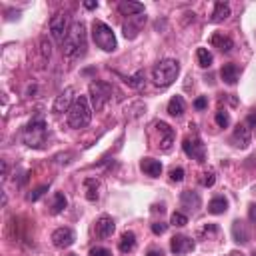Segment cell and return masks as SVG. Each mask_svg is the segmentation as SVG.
I'll use <instances>...</instances> for the list:
<instances>
[{
    "instance_id": "cell-1",
    "label": "cell",
    "mask_w": 256,
    "mask_h": 256,
    "mask_svg": "<svg viewBox=\"0 0 256 256\" xmlns=\"http://www.w3.org/2000/svg\"><path fill=\"white\" fill-rule=\"evenodd\" d=\"M62 52L70 60L84 56V52H86V26H84V22L72 24V28H70V32H68V36L64 40Z\"/></svg>"
},
{
    "instance_id": "cell-2",
    "label": "cell",
    "mask_w": 256,
    "mask_h": 256,
    "mask_svg": "<svg viewBox=\"0 0 256 256\" xmlns=\"http://www.w3.org/2000/svg\"><path fill=\"white\" fill-rule=\"evenodd\" d=\"M92 120V106H90V100L88 96H78L68 112V124L70 128L74 130H80V128H86Z\"/></svg>"
},
{
    "instance_id": "cell-3",
    "label": "cell",
    "mask_w": 256,
    "mask_h": 256,
    "mask_svg": "<svg viewBox=\"0 0 256 256\" xmlns=\"http://www.w3.org/2000/svg\"><path fill=\"white\" fill-rule=\"evenodd\" d=\"M178 74H180V64H178V60L166 58V60H162V62H158V64L154 66V70H152V80H154L156 86L166 88V86H170V84L176 82Z\"/></svg>"
},
{
    "instance_id": "cell-4",
    "label": "cell",
    "mask_w": 256,
    "mask_h": 256,
    "mask_svg": "<svg viewBox=\"0 0 256 256\" xmlns=\"http://www.w3.org/2000/svg\"><path fill=\"white\" fill-rule=\"evenodd\" d=\"M92 38H94L96 46L102 48L104 52H114V50L118 48L116 36H114V32H112V28H110L108 24L100 22V20H96V22L92 24Z\"/></svg>"
},
{
    "instance_id": "cell-5",
    "label": "cell",
    "mask_w": 256,
    "mask_h": 256,
    "mask_svg": "<svg viewBox=\"0 0 256 256\" xmlns=\"http://www.w3.org/2000/svg\"><path fill=\"white\" fill-rule=\"evenodd\" d=\"M46 136H48V128H46L42 118H34L24 128V134H22L26 146H30V148H42L46 142Z\"/></svg>"
},
{
    "instance_id": "cell-6",
    "label": "cell",
    "mask_w": 256,
    "mask_h": 256,
    "mask_svg": "<svg viewBox=\"0 0 256 256\" xmlns=\"http://www.w3.org/2000/svg\"><path fill=\"white\" fill-rule=\"evenodd\" d=\"M70 28H72V26H70V16H68V12H56V14L50 18V34H52L54 40H58V42L64 44V40H66Z\"/></svg>"
},
{
    "instance_id": "cell-7",
    "label": "cell",
    "mask_w": 256,
    "mask_h": 256,
    "mask_svg": "<svg viewBox=\"0 0 256 256\" xmlns=\"http://www.w3.org/2000/svg\"><path fill=\"white\" fill-rule=\"evenodd\" d=\"M110 96H112V86L110 84H106V82H100V80H96V82H92L90 84V98H92V110H102L104 106H106V102L110 100Z\"/></svg>"
},
{
    "instance_id": "cell-8",
    "label": "cell",
    "mask_w": 256,
    "mask_h": 256,
    "mask_svg": "<svg viewBox=\"0 0 256 256\" xmlns=\"http://www.w3.org/2000/svg\"><path fill=\"white\" fill-rule=\"evenodd\" d=\"M182 148H184V152L190 158H194L198 162H204L206 160V148H204V144H202L200 138H186L182 142Z\"/></svg>"
},
{
    "instance_id": "cell-9",
    "label": "cell",
    "mask_w": 256,
    "mask_h": 256,
    "mask_svg": "<svg viewBox=\"0 0 256 256\" xmlns=\"http://www.w3.org/2000/svg\"><path fill=\"white\" fill-rule=\"evenodd\" d=\"M72 104H74V88H66V90H64V92H60V94H58V98L54 100L52 110H54L56 114L70 112Z\"/></svg>"
},
{
    "instance_id": "cell-10",
    "label": "cell",
    "mask_w": 256,
    "mask_h": 256,
    "mask_svg": "<svg viewBox=\"0 0 256 256\" xmlns=\"http://www.w3.org/2000/svg\"><path fill=\"white\" fill-rule=\"evenodd\" d=\"M74 240H76V234H74L72 228H58L52 234V244L56 248H68V246L74 244Z\"/></svg>"
},
{
    "instance_id": "cell-11",
    "label": "cell",
    "mask_w": 256,
    "mask_h": 256,
    "mask_svg": "<svg viewBox=\"0 0 256 256\" xmlns=\"http://www.w3.org/2000/svg\"><path fill=\"white\" fill-rule=\"evenodd\" d=\"M170 250L176 254V256H182V254H188L194 250V240L188 238V236H174L170 240Z\"/></svg>"
},
{
    "instance_id": "cell-12",
    "label": "cell",
    "mask_w": 256,
    "mask_h": 256,
    "mask_svg": "<svg viewBox=\"0 0 256 256\" xmlns=\"http://www.w3.org/2000/svg\"><path fill=\"white\" fill-rule=\"evenodd\" d=\"M114 230H116V224H114V220L110 218V216H100L98 220H96V226H94V232H96V236L98 238H110L112 234H114Z\"/></svg>"
},
{
    "instance_id": "cell-13",
    "label": "cell",
    "mask_w": 256,
    "mask_h": 256,
    "mask_svg": "<svg viewBox=\"0 0 256 256\" xmlns=\"http://www.w3.org/2000/svg\"><path fill=\"white\" fill-rule=\"evenodd\" d=\"M232 144L236 148H248L250 144V128L246 124H238L234 128V134H232Z\"/></svg>"
},
{
    "instance_id": "cell-14",
    "label": "cell",
    "mask_w": 256,
    "mask_h": 256,
    "mask_svg": "<svg viewBox=\"0 0 256 256\" xmlns=\"http://www.w3.org/2000/svg\"><path fill=\"white\" fill-rule=\"evenodd\" d=\"M156 128H158V132H160V148H162L164 152H168V150L172 148V142H174V132H172V128H170L168 124H164V122L156 124Z\"/></svg>"
},
{
    "instance_id": "cell-15",
    "label": "cell",
    "mask_w": 256,
    "mask_h": 256,
    "mask_svg": "<svg viewBox=\"0 0 256 256\" xmlns=\"http://www.w3.org/2000/svg\"><path fill=\"white\" fill-rule=\"evenodd\" d=\"M118 12L122 14V16H128V18H132V16H138V14H142L144 12V4H140V2H120L118 4Z\"/></svg>"
},
{
    "instance_id": "cell-16",
    "label": "cell",
    "mask_w": 256,
    "mask_h": 256,
    "mask_svg": "<svg viewBox=\"0 0 256 256\" xmlns=\"http://www.w3.org/2000/svg\"><path fill=\"white\" fill-rule=\"evenodd\" d=\"M210 44H212L214 48L222 50V52H230V50L234 48V42H232V38H230V36H226L224 32H216V34L212 36Z\"/></svg>"
},
{
    "instance_id": "cell-17",
    "label": "cell",
    "mask_w": 256,
    "mask_h": 256,
    "mask_svg": "<svg viewBox=\"0 0 256 256\" xmlns=\"http://www.w3.org/2000/svg\"><path fill=\"white\" fill-rule=\"evenodd\" d=\"M220 76H222V80H224L226 84L234 86V84L238 82V78H240V70H238L236 64H224L222 70H220Z\"/></svg>"
},
{
    "instance_id": "cell-18",
    "label": "cell",
    "mask_w": 256,
    "mask_h": 256,
    "mask_svg": "<svg viewBox=\"0 0 256 256\" xmlns=\"http://www.w3.org/2000/svg\"><path fill=\"white\" fill-rule=\"evenodd\" d=\"M140 168L144 170V174H148L152 178H158L162 174V164H160V160H154V158H144L140 162Z\"/></svg>"
},
{
    "instance_id": "cell-19",
    "label": "cell",
    "mask_w": 256,
    "mask_h": 256,
    "mask_svg": "<svg viewBox=\"0 0 256 256\" xmlns=\"http://www.w3.org/2000/svg\"><path fill=\"white\" fill-rule=\"evenodd\" d=\"M180 202H182V208H186V210H196V208H200V196H198L194 190H184Z\"/></svg>"
},
{
    "instance_id": "cell-20",
    "label": "cell",
    "mask_w": 256,
    "mask_h": 256,
    "mask_svg": "<svg viewBox=\"0 0 256 256\" xmlns=\"http://www.w3.org/2000/svg\"><path fill=\"white\" fill-rule=\"evenodd\" d=\"M228 16H230V6H228V2H216V4H214V12H212V16H210V22L218 24V22L226 20Z\"/></svg>"
},
{
    "instance_id": "cell-21",
    "label": "cell",
    "mask_w": 256,
    "mask_h": 256,
    "mask_svg": "<svg viewBox=\"0 0 256 256\" xmlns=\"http://www.w3.org/2000/svg\"><path fill=\"white\" fill-rule=\"evenodd\" d=\"M232 236H234V240H236L238 244H246V242H248V238H250L246 224H244V222H240V220H236V222L232 224Z\"/></svg>"
},
{
    "instance_id": "cell-22",
    "label": "cell",
    "mask_w": 256,
    "mask_h": 256,
    "mask_svg": "<svg viewBox=\"0 0 256 256\" xmlns=\"http://www.w3.org/2000/svg\"><path fill=\"white\" fill-rule=\"evenodd\" d=\"M118 248H120L122 254H130V252H134V248H136V234H134V232H124L122 238H120Z\"/></svg>"
},
{
    "instance_id": "cell-23",
    "label": "cell",
    "mask_w": 256,
    "mask_h": 256,
    "mask_svg": "<svg viewBox=\"0 0 256 256\" xmlns=\"http://www.w3.org/2000/svg\"><path fill=\"white\" fill-rule=\"evenodd\" d=\"M184 110H186V104H184V98L182 96H174L168 102V114L170 116H182Z\"/></svg>"
},
{
    "instance_id": "cell-24",
    "label": "cell",
    "mask_w": 256,
    "mask_h": 256,
    "mask_svg": "<svg viewBox=\"0 0 256 256\" xmlns=\"http://www.w3.org/2000/svg\"><path fill=\"white\" fill-rule=\"evenodd\" d=\"M226 210H228V200L222 198V196L214 198V200L208 204V212H210V214H224Z\"/></svg>"
},
{
    "instance_id": "cell-25",
    "label": "cell",
    "mask_w": 256,
    "mask_h": 256,
    "mask_svg": "<svg viewBox=\"0 0 256 256\" xmlns=\"http://www.w3.org/2000/svg\"><path fill=\"white\" fill-rule=\"evenodd\" d=\"M68 206V200L62 192H56L54 194V202H52V214H60L64 208Z\"/></svg>"
},
{
    "instance_id": "cell-26",
    "label": "cell",
    "mask_w": 256,
    "mask_h": 256,
    "mask_svg": "<svg viewBox=\"0 0 256 256\" xmlns=\"http://www.w3.org/2000/svg\"><path fill=\"white\" fill-rule=\"evenodd\" d=\"M196 58H198V64H200L202 68H210V66H212V54H210L206 48H198Z\"/></svg>"
},
{
    "instance_id": "cell-27",
    "label": "cell",
    "mask_w": 256,
    "mask_h": 256,
    "mask_svg": "<svg viewBox=\"0 0 256 256\" xmlns=\"http://www.w3.org/2000/svg\"><path fill=\"white\" fill-rule=\"evenodd\" d=\"M126 84L132 86V88H142V86L146 84V72H144V70L136 72L132 78H126Z\"/></svg>"
},
{
    "instance_id": "cell-28",
    "label": "cell",
    "mask_w": 256,
    "mask_h": 256,
    "mask_svg": "<svg viewBox=\"0 0 256 256\" xmlns=\"http://www.w3.org/2000/svg\"><path fill=\"white\" fill-rule=\"evenodd\" d=\"M98 182L96 180H86V198L90 200V202H94V200H98Z\"/></svg>"
},
{
    "instance_id": "cell-29",
    "label": "cell",
    "mask_w": 256,
    "mask_h": 256,
    "mask_svg": "<svg viewBox=\"0 0 256 256\" xmlns=\"http://www.w3.org/2000/svg\"><path fill=\"white\" fill-rule=\"evenodd\" d=\"M214 182H216V174H214V170H208V172H204V174L200 176V184H202L204 188L214 186Z\"/></svg>"
},
{
    "instance_id": "cell-30",
    "label": "cell",
    "mask_w": 256,
    "mask_h": 256,
    "mask_svg": "<svg viewBox=\"0 0 256 256\" xmlns=\"http://www.w3.org/2000/svg\"><path fill=\"white\" fill-rule=\"evenodd\" d=\"M216 124H218L220 128H228V124H230V116H228L226 110H218V112H216Z\"/></svg>"
},
{
    "instance_id": "cell-31",
    "label": "cell",
    "mask_w": 256,
    "mask_h": 256,
    "mask_svg": "<svg viewBox=\"0 0 256 256\" xmlns=\"http://www.w3.org/2000/svg\"><path fill=\"white\" fill-rule=\"evenodd\" d=\"M170 224L180 228V226H186V224H188V218H186L182 212H174V214L170 216Z\"/></svg>"
},
{
    "instance_id": "cell-32",
    "label": "cell",
    "mask_w": 256,
    "mask_h": 256,
    "mask_svg": "<svg viewBox=\"0 0 256 256\" xmlns=\"http://www.w3.org/2000/svg\"><path fill=\"white\" fill-rule=\"evenodd\" d=\"M170 180L172 182H182L184 180V168H172L170 170Z\"/></svg>"
},
{
    "instance_id": "cell-33",
    "label": "cell",
    "mask_w": 256,
    "mask_h": 256,
    "mask_svg": "<svg viewBox=\"0 0 256 256\" xmlns=\"http://www.w3.org/2000/svg\"><path fill=\"white\" fill-rule=\"evenodd\" d=\"M166 230H168V224H164V222H154V224H152V232H154L156 236L164 234Z\"/></svg>"
},
{
    "instance_id": "cell-34",
    "label": "cell",
    "mask_w": 256,
    "mask_h": 256,
    "mask_svg": "<svg viewBox=\"0 0 256 256\" xmlns=\"http://www.w3.org/2000/svg\"><path fill=\"white\" fill-rule=\"evenodd\" d=\"M90 256H112V252L108 248H102V246H96L90 250Z\"/></svg>"
},
{
    "instance_id": "cell-35",
    "label": "cell",
    "mask_w": 256,
    "mask_h": 256,
    "mask_svg": "<svg viewBox=\"0 0 256 256\" xmlns=\"http://www.w3.org/2000/svg\"><path fill=\"white\" fill-rule=\"evenodd\" d=\"M46 190H48V186H40V188H36V190H34L32 194H28V200L36 202V200H38V198H40V196H42V194H44Z\"/></svg>"
},
{
    "instance_id": "cell-36",
    "label": "cell",
    "mask_w": 256,
    "mask_h": 256,
    "mask_svg": "<svg viewBox=\"0 0 256 256\" xmlns=\"http://www.w3.org/2000/svg\"><path fill=\"white\" fill-rule=\"evenodd\" d=\"M194 106H196V108H198V110H204V108H206V106H208V100H206V98H204V96H202V98H198V100H196V102H194Z\"/></svg>"
},
{
    "instance_id": "cell-37",
    "label": "cell",
    "mask_w": 256,
    "mask_h": 256,
    "mask_svg": "<svg viewBox=\"0 0 256 256\" xmlns=\"http://www.w3.org/2000/svg\"><path fill=\"white\" fill-rule=\"evenodd\" d=\"M42 54L44 58H50V44H46L44 40H42Z\"/></svg>"
},
{
    "instance_id": "cell-38",
    "label": "cell",
    "mask_w": 256,
    "mask_h": 256,
    "mask_svg": "<svg viewBox=\"0 0 256 256\" xmlns=\"http://www.w3.org/2000/svg\"><path fill=\"white\" fill-rule=\"evenodd\" d=\"M246 122H248L252 128H256V112H252V114L248 116V120H246Z\"/></svg>"
},
{
    "instance_id": "cell-39",
    "label": "cell",
    "mask_w": 256,
    "mask_h": 256,
    "mask_svg": "<svg viewBox=\"0 0 256 256\" xmlns=\"http://www.w3.org/2000/svg\"><path fill=\"white\" fill-rule=\"evenodd\" d=\"M248 214H250V220H252V222H256V204H252V206H250V212H248Z\"/></svg>"
},
{
    "instance_id": "cell-40",
    "label": "cell",
    "mask_w": 256,
    "mask_h": 256,
    "mask_svg": "<svg viewBox=\"0 0 256 256\" xmlns=\"http://www.w3.org/2000/svg\"><path fill=\"white\" fill-rule=\"evenodd\" d=\"M148 256H164V252H162V250H158V248H152V250L148 252Z\"/></svg>"
},
{
    "instance_id": "cell-41",
    "label": "cell",
    "mask_w": 256,
    "mask_h": 256,
    "mask_svg": "<svg viewBox=\"0 0 256 256\" xmlns=\"http://www.w3.org/2000/svg\"><path fill=\"white\" fill-rule=\"evenodd\" d=\"M6 176H8V166H6V162L2 160V180H4Z\"/></svg>"
},
{
    "instance_id": "cell-42",
    "label": "cell",
    "mask_w": 256,
    "mask_h": 256,
    "mask_svg": "<svg viewBox=\"0 0 256 256\" xmlns=\"http://www.w3.org/2000/svg\"><path fill=\"white\" fill-rule=\"evenodd\" d=\"M84 6H86L88 10H94V8L98 6V2H84Z\"/></svg>"
},
{
    "instance_id": "cell-43",
    "label": "cell",
    "mask_w": 256,
    "mask_h": 256,
    "mask_svg": "<svg viewBox=\"0 0 256 256\" xmlns=\"http://www.w3.org/2000/svg\"><path fill=\"white\" fill-rule=\"evenodd\" d=\"M230 256H244V254H242V252H232Z\"/></svg>"
},
{
    "instance_id": "cell-44",
    "label": "cell",
    "mask_w": 256,
    "mask_h": 256,
    "mask_svg": "<svg viewBox=\"0 0 256 256\" xmlns=\"http://www.w3.org/2000/svg\"><path fill=\"white\" fill-rule=\"evenodd\" d=\"M70 256H78V254H70Z\"/></svg>"
},
{
    "instance_id": "cell-45",
    "label": "cell",
    "mask_w": 256,
    "mask_h": 256,
    "mask_svg": "<svg viewBox=\"0 0 256 256\" xmlns=\"http://www.w3.org/2000/svg\"><path fill=\"white\" fill-rule=\"evenodd\" d=\"M254 256H256V252H254Z\"/></svg>"
}]
</instances>
